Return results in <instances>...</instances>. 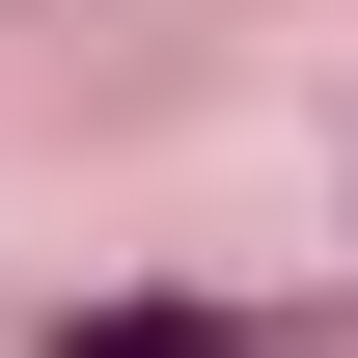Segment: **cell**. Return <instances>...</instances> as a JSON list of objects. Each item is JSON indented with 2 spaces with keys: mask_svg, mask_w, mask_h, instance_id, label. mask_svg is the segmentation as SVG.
Segmentation results:
<instances>
[{
  "mask_svg": "<svg viewBox=\"0 0 358 358\" xmlns=\"http://www.w3.org/2000/svg\"><path fill=\"white\" fill-rule=\"evenodd\" d=\"M55 358H248V331H221V303H83Z\"/></svg>",
  "mask_w": 358,
  "mask_h": 358,
  "instance_id": "obj_1",
  "label": "cell"
}]
</instances>
